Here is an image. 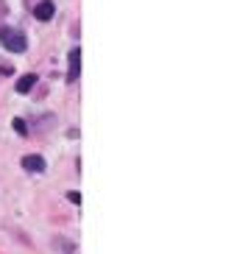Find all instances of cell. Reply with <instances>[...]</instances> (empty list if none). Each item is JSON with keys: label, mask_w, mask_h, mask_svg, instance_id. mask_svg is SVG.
<instances>
[{"label": "cell", "mask_w": 248, "mask_h": 254, "mask_svg": "<svg viewBox=\"0 0 248 254\" xmlns=\"http://www.w3.org/2000/svg\"><path fill=\"white\" fill-rule=\"evenodd\" d=\"M0 42H3V48H8L11 53H23L25 48H28V39H25L23 31L8 28V25H0Z\"/></svg>", "instance_id": "6da1fadb"}, {"label": "cell", "mask_w": 248, "mask_h": 254, "mask_svg": "<svg viewBox=\"0 0 248 254\" xmlns=\"http://www.w3.org/2000/svg\"><path fill=\"white\" fill-rule=\"evenodd\" d=\"M53 0H39L37 6H34V17L37 20H42V23H48V20H53Z\"/></svg>", "instance_id": "7a4b0ae2"}, {"label": "cell", "mask_w": 248, "mask_h": 254, "mask_svg": "<svg viewBox=\"0 0 248 254\" xmlns=\"http://www.w3.org/2000/svg\"><path fill=\"white\" fill-rule=\"evenodd\" d=\"M67 67H70V81H75L78 73H81V51H78V48H73V51L67 53Z\"/></svg>", "instance_id": "3957f363"}, {"label": "cell", "mask_w": 248, "mask_h": 254, "mask_svg": "<svg viewBox=\"0 0 248 254\" xmlns=\"http://www.w3.org/2000/svg\"><path fill=\"white\" fill-rule=\"evenodd\" d=\"M23 168L31 173H42L45 171V159L39 157V154H28V157H23Z\"/></svg>", "instance_id": "277c9868"}, {"label": "cell", "mask_w": 248, "mask_h": 254, "mask_svg": "<svg viewBox=\"0 0 248 254\" xmlns=\"http://www.w3.org/2000/svg\"><path fill=\"white\" fill-rule=\"evenodd\" d=\"M37 81H39V75H37V73L23 75V78L17 81V92H20V95H28V92L34 90V87H37Z\"/></svg>", "instance_id": "5b68a950"}, {"label": "cell", "mask_w": 248, "mask_h": 254, "mask_svg": "<svg viewBox=\"0 0 248 254\" xmlns=\"http://www.w3.org/2000/svg\"><path fill=\"white\" fill-rule=\"evenodd\" d=\"M53 246H56V252H61V254H73L75 252V243L73 240H64V238H56Z\"/></svg>", "instance_id": "8992f818"}, {"label": "cell", "mask_w": 248, "mask_h": 254, "mask_svg": "<svg viewBox=\"0 0 248 254\" xmlns=\"http://www.w3.org/2000/svg\"><path fill=\"white\" fill-rule=\"evenodd\" d=\"M11 128H14V131H17L20 137H25V134H28V126H25V120H20V118H14V120H11Z\"/></svg>", "instance_id": "52a82bcc"}, {"label": "cell", "mask_w": 248, "mask_h": 254, "mask_svg": "<svg viewBox=\"0 0 248 254\" xmlns=\"http://www.w3.org/2000/svg\"><path fill=\"white\" fill-rule=\"evenodd\" d=\"M67 198H70L73 204H81V195L75 193V190H70V193H67Z\"/></svg>", "instance_id": "ba28073f"}]
</instances>
